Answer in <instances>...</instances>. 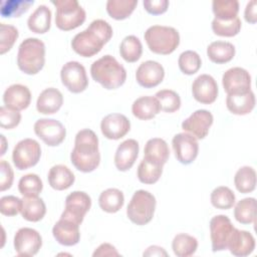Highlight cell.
Listing matches in <instances>:
<instances>
[{"label": "cell", "instance_id": "49", "mask_svg": "<svg viewBox=\"0 0 257 257\" xmlns=\"http://www.w3.org/2000/svg\"><path fill=\"white\" fill-rule=\"evenodd\" d=\"M14 179V173L9 165L4 160L0 161V191H6L8 190L13 183Z\"/></svg>", "mask_w": 257, "mask_h": 257}, {"label": "cell", "instance_id": "18", "mask_svg": "<svg viewBox=\"0 0 257 257\" xmlns=\"http://www.w3.org/2000/svg\"><path fill=\"white\" fill-rule=\"evenodd\" d=\"M192 93L197 101L210 104L214 102L218 96V84L213 76L201 74L193 81Z\"/></svg>", "mask_w": 257, "mask_h": 257}, {"label": "cell", "instance_id": "29", "mask_svg": "<svg viewBox=\"0 0 257 257\" xmlns=\"http://www.w3.org/2000/svg\"><path fill=\"white\" fill-rule=\"evenodd\" d=\"M207 55L212 62L223 64L233 59L235 55V46L231 42L217 40L208 45Z\"/></svg>", "mask_w": 257, "mask_h": 257}, {"label": "cell", "instance_id": "39", "mask_svg": "<svg viewBox=\"0 0 257 257\" xmlns=\"http://www.w3.org/2000/svg\"><path fill=\"white\" fill-rule=\"evenodd\" d=\"M212 9L216 19L232 20L238 15L239 2L237 0H214Z\"/></svg>", "mask_w": 257, "mask_h": 257}, {"label": "cell", "instance_id": "4", "mask_svg": "<svg viewBox=\"0 0 257 257\" xmlns=\"http://www.w3.org/2000/svg\"><path fill=\"white\" fill-rule=\"evenodd\" d=\"M45 63V45L42 40L29 37L24 39L17 53V65L19 69L26 74H36Z\"/></svg>", "mask_w": 257, "mask_h": 257}, {"label": "cell", "instance_id": "21", "mask_svg": "<svg viewBox=\"0 0 257 257\" xmlns=\"http://www.w3.org/2000/svg\"><path fill=\"white\" fill-rule=\"evenodd\" d=\"M3 101L5 106L20 111L29 106L31 92L26 85L15 83L5 89L3 93Z\"/></svg>", "mask_w": 257, "mask_h": 257}, {"label": "cell", "instance_id": "53", "mask_svg": "<svg viewBox=\"0 0 257 257\" xmlns=\"http://www.w3.org/2000/svg\"><path fill=\"white\" fill-rule=\"evenodd\" d=\"M143 255L144 256H168V253L165 251L164 248L157 245H153L148 247Z\"/></svg>", "mask_w": 257, "mask_h": 257}, {"label": "cell", "instance_id": "42", "mask_svg": "<svg viewBox=\"0 0 257 257\" xmlns=\"http://www.w3.org/2000/svg\"><path fill=\"white\" fill-rule=\"evenodd\" d=\"M241 24V20L238 16L232 20H219L214 18L212 21V30L216 35L232 37L240 32Z\"/></svg>", "mask_w": 257, "mask_h": 257}, {"label": "cell", "instance_id": "1", "mask_svg": "<svg viewBox=\"0 0 257 257\" xmlns=\"http://www.w3.org/2000/svg\"><path fill=\"white\" fill-rule=\"evenodd\" d=\"M111 36V26L105 20L96 19L72 38L71 47L80 56L91 57L102 49Z\"/></svg>", "mask_w": 257, "mask_h": 257}, {"label": "cell", "instance_id": "2", "mask_svg": "<svg viewBox=\"0 0 257 257\" xmlns=\"http://www.w3.org/2000/svg\"><path fill=\"white\" fill-rule=\"evenodd\" d=\"M70 161L82 173H90L98 167L100 163L98 139L93 131L84 128L76 134Z\"/></svg>", "mask_w": 257, "mask_h": 257}, {"label": "cell", "instance_id": "16", "mask_svg": "<svg viewBox=\"0 0 257 257\" xmlns=\"http://www.w3.org/2000/svg\"><path fill=\"white\" fill-rule=\"evenodd\" d=\"M213 120V114L209 110L198 109L182 122V128L197 140H202L207 137Z\"/></svg>", "mask_w": 257, "mask_h": 257}, {"label": "cell", "instance_id": "5", "mask_svg": "<svg viewBox=\"0 0 257 257\" xmlns=\"http://www.w3.org/2000/svg\"><path fill=\"white\" fill-rule=\"evenodd\" d=\"M144 36L150 50L157 54H170L180 44L179 32L171 26L153 25L146 30Z\"/></svg>", "mask_w": 257, "mask_h": 257}, {"label": "cell", "instance_id": "44", "mask_svg": "<svg viewBox=\"0 0 257 257\" xmlns=\"http://www.w3.org/2000/svg\"><path fill=\"white\" fill-rule=\"evenodd\" d=\"M178 64L180 70L184 74L192 75L200 69L202 65V60L200 55L196 51L186 50L180 54Z\"/></svg>", "mask_w": 257, "mask_h": 257}, {"label": "cell", "instance_id": "48", "mask_svg": "<svg viewBox=\"0 0 257 257\" xmlns=\"http://www.w3.org/2000/svg\"><path fill=\"white\" fill-rule=\"evenodd\" d=\"M21 114L18 110L11 109L5 105L0 107V125L2 128L11 130L19 124Z\"/></svg>", "mask_w": 257, "mask_h": 257}, {"label": "cell", "instance_id": "32", "mask_svg": "<svg viewBox=\"0 0 257 257\" xmlns=\"http://www.w3.org/2000/svg\"><path fill=\"white\" fill-rule=\"evenodd\" d=\"M123 203V194L116 188H109L104 190L100 193L98 198V205L100 209L106 213H116L122 208Z\"/></svg>", "mask_w": 257, "mask_h": 257}, {"label": "cell", "instance_id": "13", "mask_svg": "<svg viewBox=\"0 0 257 257\" xmlns=\"http://www.w3.org/2000/svg\"><path fill=\"white\" fill-rule=\"evenodd\" d=\"M91 207L90 197L82 191H74L65 199V209L62 212V218H67L81 224L85 214Z\"/></svg>", "mask_w": 257, "mask_h": 257}, {"label": "cell", "instance_id": "8", "mask_svg": "<svg viewBox=\"0 0 257 257\" xmlns=\"http://www.w3.org/2000/svg\"><path fill=\"white\" fill-rule=\"evenodd\" d=\"M41 148L37 141L24 139L17 143L12 152V160L16 169L22 171L34 167L40 160Z\"/></svg>", "mask_w": 257, "mask_h": 257}, {"label": "cell", "instance_id": "47", "mask_svg": "<svg viewBox=\"0 0 257 257\" xmlns=\"http://www.w3.org/2000/svg\"><path fill=\"white\" fill-rule=\"evenodd\" d=\"M22 209V200L18 197L8 195L0 199V212L5 216H15Z\"/></svg>", "mask_w": 257, "mask_h": 257}, {"label": "cell", "instance_id": "24", "mask_svg": "<svg viewBox=\"0 0 257 257\" xmlns=\"http://www.w3.org/2000/svg\"><path fill=\"white\" fill-rule=\"evenodd\" d=\"M63 103L62 93L54 87L42 90L36 101V109L42 114H52L58 111Z\"/></svg>", "mask_w": 257, "mask_h": 257}, {"label": "cell", "instance_id": "30", "mask_svg": "<svg viewBox=\"0 0 257 257\" xmlns=\"http://www.w3.org/2000/svg\"><path fill=\"white\" fill-rule=\"evenodd\" d=\"M51 24V11L46 5H39L28 17L27 26L34 33L47 32Z\"/></svg>", "mask_w": 257, "mask_h": 257}, {"label": "cell", "instance_id": "6", "mask_svg": "<svg viewBox=\"0 0 257 257\" xmlns=\"http://www.w3.org/2000/svg\"><path fill=\"white\" fill-rule=\"evenodd\" d=\"M156 204V198L152 193L146 190H138L134 193L127 205V218L136 225H146L154 217Z\"/></svg>", "mask_w": 257, "mask_h": 257}, {"label": "cell", "instance_id": "37", "mask_svg": "<svg viewBox=\"0 0 257 257\" xmlns=\"http://www.w3.org/2000/svg\"><path fill=\"white\" fill-rule=\"evenodd\" d=\"M234 217L241 224L254 223L256 219L255 198H244L240 200L235 206Z\"/></svg>", "mask_w": 257, "mask_h": 257}, {"label": "cell", "instance_id": "40", "mask_svg": "<svg viewBox=\"0 0 257 257\" xmlns=\"http://www.w3.org/2000/svg\"><path fill=\"white\" fill-rule=\"evenodd\" d=\"M42 189V181L36 174L22 176L18 182V190L23 197H38Z\"/></svg>", "mask_w": 257, "mask_h": 257}, {"label": "cell", "instance_id": "19", "mask_svg": "<svg viewBox=\"0 0 257 257\" xmlns=\"http://www.w3.org/2000/svg\"><path fill=\"white\" fill-rule=\"evenodd\" d=\"M102 135L108 140H119L131 130L128 118L121 113H109L100 122Z\"/></svg>", "mask_w": 257, "mask_h": 257}, {"label": "cell", "instance_id": "25", "mask_svg": "<svg viewBox=\"0 0 257 257\" xmlns=\"http://www.w3.org/2000/svg\"><path fill=\"white\" fill-rule=\"evenodd\" d=\"M255 94L251 89L243 94H228L226 98L228 110L238 115L250 113L255 106Z\"/></svg>", "mask_w": 257, "mask_h": 257}, {"label": "cell", "instance_id": "12", "mask_svg": "<svg viewBox=\"0 0 257 257\" xmlns=\"http://www.w3.org/2000/svg\"><path fill=\"white\" fill-rule=\"evenodd\" d=\"M42 245L40 234L32 228H20L14 236V248L18 256L30 257L38 253Z\"/></svg>", "mask_w": 257, "mask_h": 257}, {"label": "cell", "instance_id": "43", "mask_svg": "<svg viewBox=\"0 0 257 257\" xmlns=\"http://www.w3.org/2000/svg\"><path fill=\"white\" fill-rule=\"evenodd\" d=\"M33 3L34 1L31 0H3L1 1V16L5 18L20 17L31 5H33Z\"/></svg>", "mask_w": 257, "mask_h": 257}, {"label": "cell", "instance_id": "7", "mask_svg": "<svg viewBox=\"0 0 257 257\" xmlns=\"http://www.w3.org/2000/svg\"><path fill=\"white\" fill-rule=\"evenodd\" d=\"M51 3L56 7L55 24L60 30L75 29L85 21V11L77 0H52Z\"/></svg>", "mask_w": 257, "mask_h": 257}, {"label": "cell", "instance_id": "35", "mask_svg": "<svg viewBox=\"0 0 257 257\" xmlns=\"http://www.w3.org/2000/svg\"><path fill=\"white\" fill-rule=\"evenodd\" d=\"M163 173V166L144 158L138 167V178L143 184L152 185L159 181Z\"/></svg>", "mask_w": 257, "mask_h": 257}, {"label": "cell", "instance_id": "46", "mask_svg": "<svg viewBox=\"0 0 257 257\" xmlns=\"http://www.w3.org/2000/svg\"><path fill=\"white\" fill-rule=\"evenodd\" d=\"M18 30L15 26L0 23V54L9 51L18 38Z\"/></svg>", "mask_w": 257, "mask_h": 257}, {"label": "cell", "instance_id": "51", "mask_svg": "<svg viewBox=\"0 0 257 257\" xmlns=\"http://www.w3.org/2000/svg\"><path fill=\"white\" fill-rule=\"evenodd\" d=\"M93 257H102V256H119V253L116 251L115 247L109 243L100 244L95 251L92 253Z\"/></svg>", "mask_w": 257, "mask_h": 257}, {"label": "cell", "instance_id": "27", "mask_svg": "<svg viewBox=\"0 0 257 257\" xmlns=\"http://www.w3.org/2000/svg\"><path fill=\"white\" fill-rule=\"evenodd\" d=\"M170 157V149L166 141L160 138L150 139L144 150V158L164 166Z\"/></svg>", "mask_w": 257, "mask_h": 257}, {"label": "cell", "instance_id": "50", "mask_svg": "<svg viewBox=\"0 0 257 257\" xmlns=\"http://www.w3.org/2000/svg\"><path fill=\"white\" fill-rule=\"evenodd\" d=\"M143 4L146 11L153 15L163 14L169 7L168 0H145Z\"/></svg>", "mask_w": 257, "mask_h": 257}, {"label": "cell", "instance_id": "26", "mask_svg": "<svg viewBox=\"0 0 257 257\" xmlns=\"http://www.w3.org/2000/svg\"><path fill=\"white\" fill-rule=\"evenodd\" d=\"M161 111L159 100L155 96H141L137 98L132 105L133 114L143 120H148L155 117Z\"/></svg>", "mask_w": 257, "mask_h": 257}, {"label": "cell", "instance_id": "17", "mask_svg": "<svg viewBox=\"0 0 257 257\" xmlns=\"http://www.w3.org/2000/svg\"><path fill=\"white\" fill-rule=\"evenodd\" d=\"M165 77V69L162 64L155 60H147L140 64L136 72L138 83L145 88L159 85Z\"/></svg>", "mask_w": 257, "mask_h": 257}, {"label": "cell", "instance_id": "52", "mask_svg": "<svg viewBox=\"0 0 257 257\" xmlns=\"http://www.w3.org/2000/svg\"><path fill=\"white\" fill-rule=\"evenodd\" d=\"M245 20L251 24L256 23L257 21V12H256V0H251L247 3L244 11Z\"/></svg>", "mask_w": 257, "mask_h": 257}, {"label": "cell", "instance_id": "15", "mask_svg": "<svg viewBox=\"0 0 257 257\" xmlns=\"http://www.w3.org/2000/svg\"><path fill=\"white\" fill-rule=\"evenodd\" d=\"M173 150L177 160L184 165H189L195 161L199 152L197 139L189 133H180L172 140Z\"/></svg>", "mask_w": 257, "mask_h": 257}, {"label": "cell", "instance_id": "54", "mask_svg": "<svg viewBox=\"0 0 257 257\" xmlns=\"http://www.w3.org/2000/svg\"><path fill=\"white\" fill-rule=\"evenodd\" d=\"M1 137V141H2V151H1V156H3L4 154H5V147H6V140H5V138H4V136L3 135H1L0 136Z\"/></svg>", "mask_w": 257, "mask_h": 257}, {"label": "cell", "instance_id": "9", "mask_svg": "<svg viewBox=\"0 0 257 257\" xmlns=\"http://www.w3.org/2000/svg\"><path fill=\"white\" fill-rule=\"evenodd\" d=\"M60 78L62 84L73 93L82 92L88 85L85 68L78 61L66 62L61 67Z\"/></svg>", "mask_w": 257, "mask_h": 257}, {"label": "cell", "instance_id": "10", "mask_svg": "<svg viewBox=\"0 0 257 257\" xmlns=\"http://www.w3.org/2000/svg\"><path fill=\"white\" fill-rule=\"evenodd\" d=\"M33 128L36 136L49 147H56L60 145L66 136L64 125L54 118L37 119Z\"/></svg>", "mask_w": 257, "mask_h": 257}, {"label": "cell", "instance_id": "23", "mask_svg": "<svg viewBox=\"0 0 257 257\" xmlns=\"http://www.w3.org/2000/svg\"><path fill=\"white\" fill-rule=\"evenodd\" d=\"M227 249L234 256H248L255 249V238L250 232L235 228L228 242Z\"/></svg>", "mask_w": 257, "mask_h": 257}, {"label": "cell", "instance_id": "36", "mask_svg": "<svg viewBox=\"0 0 257 257\" xmlns=\"http://www.w3.org/2000/svg\"><path fill=\"white\" fill-rule=\"evenodd\" d=\"M120 56L126 62H136L143 53V45L141 40L135 35L125 36L119 46Z\"/></svg>", "mask_w": 257, "mask_h": 257}, {"label": "cell", "instance_id": "3", "mask_svg": "<svg viewBox=\"0 0 257 257\" xmlns=\"http://www.w3.org/2000/svg\"><path fill=\"white\" fill-rule=\"evenodd\" d=\"M91 77L106 89H116L126 79L124 67L111 55L106 54L92 62Z\"/></svg>", "mask_w": 257, "mask_h": 257}, {"label": "cell", "instance_id": "22", "mask_svg": "<svg viewBox=\"0 0 257 257\" xmlns=\"http://www.w3.org/2000/svg\"><path fill=\"white\" fill-rule=\"evenodd\" d=\"M139 143L134 139L125 140L118 145L114 154V165L116 169L121 172L130 170L139 156Z\"/></svg>", "mask_w": 257, "mask_h": 257}, {"label": "cell", "instance_id": "31", "mask_svg": "<svg viewBox=\"0 0 257 257\" xmlns=\"http://www.w3.org/2000/svg\"><path fill=\"white\" fill-rule=\"evenodd\" d=\"M46 213L44 201L39 197H24L22 199V217L29 222L40 221Z\"/></svg>", "mask_w": 257, "mask_h": 257}, {"label": "cell", "instance_id": "14", "mask_svg": "<svg viewBox=\"0 0 257 257\" xmlns=\"http://www.w3.org/2000/svg\"><path fill=\"white\" fill-rule=\"evenodd\" d=\"M222 84L227 94H243L251 89V75L242 67H232L224 72Z\"/></svg>", "mask_w": 257, "mask_h": 257}, {"label": "cell", "instance_id": "11", "mask_svg": "<svg viewBox=\"0 0 257 257\" xmlns=\"http://www.w3.org/2000/svg\"><path fill=\"white\" fill-rule=\"evenodd\" d=\"M229 217L225 215L214 216L210 221V236L212 242V250L214 252L227 249L228 242L234 231Z\"/></svg>", "mask_w": 257, "mask_h": 257}, {"label": "cell", "instance_id": "28", "mask_svg": "<svg viewBox=\"0 0 257 257\" xmlns=\"http://www.w3.org/2000/svg\"><path fill=\"white\" fill-rule=\"evenodd\" d=\"M75 177L70 169L64 165H55L48 172V183L51 188L63 191L71 187Z\"/></svg>", "mask_w": 257, "mask_h": 257}, {"label": "cell", "instance_id": "45", "mask_svg": "<svg viewBox=\"0 0 257 257\" xmlns=\"http://www.w3.org/2000/svg\"><path fill=\"white\" fill-rule=\"evenodd\" d=\"M155 97L159 100L161 109L166 112L177 111L181 106L180 95L172 89L159 90Z\"/></svg>", "mask_w": 257, "mask_h": 257}, {"label": "cell", "instance_id": "20", "mask_svg": "<svg viewBox=\"0 0 257 257\" xmlns=\"http://www.w3.org/2000/svg\"><path fill=\"white\" fill-rule=\"evenodd\" d=\"M79 225L80 224L73 220L60 217V219L54 224L52 228L53 237L61 245H76L80 239Z\"/></svg>", "mask_w": 257, "mask_h": 257}, {"label": "cell", "instance_id": "41", "mask_svg": "<svg viewBox=\"0 0 257 257\" xmlns=\"http://www.w3.org/2000/svg\"><path fill=\"white\" fill-rule=\"evenodd\" d=\"M210 199L212 205L215 208L221 210H228L234 206L236 198L235 194L230 188L220 186L212 191Z\"/></svg>", "mask_w": 257, "mask_h": 257}, {"label": "cell", "instance_id": "34", "mask_svg": "<svg viewBox=\"0 0 257 257\" xmlns=\"http://www.w3.org/2000/svg\"><path fill=\"white\" fill-rule=\"evenodd\" d=\"M197 239L185 233L177 234L172 242V249L177 257H189L197 251Z\"/></svg>", "mask_w": 257, "mask_h": 257}, {"label": "cell", "instance_id": "38", "mask_svg": "<svg viewBox=\"0 0 257 257\" xmlns=\"http://www.w3.org/2000/svg\"><path fill=\"white\" fill-rule=\"evenodd\" d=\"M138 5V0H108L106 11L108 15L116 20L127 18Z\"/></svg>", "mask_w": 257, "mask_h": 257}, {"label": "cell", "instance_id": "33", "mask_svg": "<svg viewBox=\"0 0 257 257\" xmlns=\"http://www.w3.org/2000/svg\"><path fill=\"white\" fill-rule=\"evenodd\" d=\"M234 184L236 189L242 193H251L256 188V172L252 167H241L235 174Z\"/></svg>", "mask_w": 257, "mask_h": 257}]
</instances>
